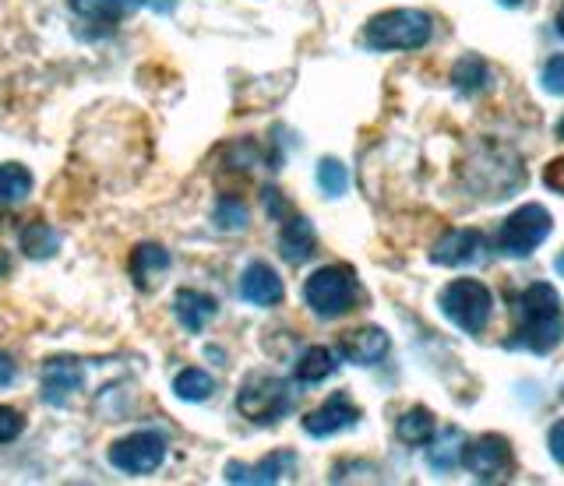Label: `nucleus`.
I'll return each instance as SVG.
<instances>
[{
	"instance_id": "nucleus-1",
	"label": "nucleus",
	"mask_w": 564,
	"mask_h": 486,
	"mask_svg": "<svg viewBox=\"0 0 564 486\" xmlns=\"http://www.w3.org/2000/svg\"><path fill=\"white\" fill-rule=\"evenodd\" d=\"M561 342H564L561 292L551 283H533L519 297V328L508 345L529 353H551Z\"/></svg>"
},
{
	"instance_id": "nucleus-2",
	"label": "nucleus",
	"mask_w": 564,
	"mask_h": 486,
	"mask_svg": "<svg viewBox=\"0 0 564 486\" xmlns=\"http://www.w3.org/2000/svg\"><path fill=\"white\" fill-rule=\"evenodd\" d=\"M434 36V22L427 11L416 8H395L375 14L364 29V46L378 49V54H392V49H423Z\"/></svg>"
},
{
	"instance_id": "nucleus-3",
	"label": "nucleus",
	"mask_w": 564,
	"mask_h": 486,
	"mask_svg": "<svg viewBox=\"0 0 564 486\" xmlns=\"http://www.w3.org/2000/svg\"><path fill=\"white\" fill-rule=\"evenodd\" d=\"M357 297H360L357 272L346 265H325L304 283V303L311 307V314L325 321L349 314L357 307Z\"/></svg>"
},
{
	"instance_id": "nucleus-4",
	"label": "nucleus",
	"mask_w": 564,
	"mask_h": 486,
	"mask_svg": "<svg viewBox=\"0 0 564 486\" xmlns=\"http://www.w3.org/2000/svg\"><path fill=\"white\" fill-rule=\"evenodd\" d=\"M237 409L258 427L279 423L293 409V391L275 374H247L237 391Z\"/></svg>"
},
{
	"instance_id": "nucleus-5",
	"label": "nucleus",
	"mask_w": 564,
	"mask_h": 486,
	"mask_svg": "<svg viewBox=\"0 0 564 486\" xmlns=\"http://www.w3.org/2000/svg\"><path fill=\"white\" fill-rule=\"evenodd\" d=\"M441 310H445V318L455 328H463L466 335H480L490 324L494 297L480 279H455L441 289Z\"/></svg>"
},
{
	"instance_id": "nucleus-6",
	"label": "nucleus",
	"mask_w": 564,
	"mask_h": 486,
	"mask_svg": "<svg viewBox=\"0 0 564 486\" xmlns=\"http://www.w3.org/2000/svg\"><path fill=\"white\" fill-rule=\"evenodd\" d=\"M554 230V219L546 212L543 205L529 201L522 208H516L505 222H501V233H498V251L505 257H529L540 243L551 236Z\"/></svg>"
},
{
	"instance_id": "nucleus-7",
	"label": "nucleus",
	"mask_w": 564,
	"mask_h": 486,
	"mask_svg": "<svg viewBox=\"0 0 564 486\" xmlns=\"http://www.w3.org/2000/svg\"><path fill=\"white\" fill-rule=\"evenodd\" d=\"M166 459V438L155 430H141L110 448V465L128 476H149Z\"/></svg>"
},
{
	"instance_id": "nucleus-8",
	"label": "nucleus",
	"mask_w": 564,
	"mask_h": 486,
	"mask_svg": "<svg viewBox=\"0 0 564 486\" xmlns=\"http://www.w3.org/2000/svg\"><path fill=\"white\" fill-rule=\"evenodd\" d=\"M463 465L476 476V483H501V479H508L516 459H511V444L505 438L487 433V438L469 441L463 448Z\"/></svg>"
},
{
	"instance_id": "nucleus-9",
	"label": "nucleus",
	"mask_w": 564,
	"mask_h": 486,
	"mask_svg": "<svg viewBox=\"0 0 564 486\" xmlns=\"http://www.w3.org/2000/svg\"><path fill=\"white\" fill-rule=\"evenodd\" d=\"M431 262L441 268H463L487 262V236L480 230H452L431 247Z\"/></svg>"
},
{
	"instance_id": "nucleus-10",
	"label": "nucleus",
	"mask_w": 564,
	"mask_h": 486,
	"mask_svg": "<svg viewBox=\"0 0 564 486\" xmlns=\"http://www.w3.org/2000/svg\"><path fill=\"white\" fill-rule=\"evenodd\" d=\"M85 385V371L78 360L53 356L43 363V402L53 409H64Z\"/></svg>"
},
{
	"instance_id": "nucleus-11",
	"label": "nucleus",
	"mask_w": 564,
	"mask_h": 486,
	"mask_svg": "<svg viewBox=\"0 0 564 486\" xmlns=\"http://www.w3.org/2000/svg\"><path fill=\"white\" fill-rule=\"evenodd\" d=\"M357 423H360V409L349 402L346 391H335L325 406H317L314 412L304 416V430L317 441L335 438V433H343V430H352Z\"/></svg>"
},
{
	"instance_id": "nucleus-12",
	"label": "nucleus",
	"mask_w": 564,
	"mask_h": 486,
	"mask_svg": "<svg viewBox=\"0 0 564 486\" xmlns=\"http://www.w3.org/2000/svg\"><path fill=\"white\" fill-rule=\"evenodd\" d=\"M388 350H392V339L375 324L352 328V332H346L339 342V353L349 363H357V367H375V363H381L388 356Z\"/></svg>"
},
{
	"instance_id": "nucleus-13",
	"label": "nucleus",
	"mask_w": 564,
	"mask_h": 486,
	"mask_svg": "<svg viewBox=\"0 0 564 486\" xmlns=\"http://www.w3.org/2000/svg\"><path fill=\"white\" fill-rule=\"evenodd\" d=\"M240 297L254 307H275V303H282V297H286V289H282V279L275 275L272 265L254 262L240 275Z\"/></svg>"
},
{
	"instance_id": "nucleus-14",
	"label": "nucleus",
	"mask_w": 564,
	"mask_h": 486,
	"mask_svg": "<svg viewBox=\"0 0 564 486\" xmlns=\"http://www.w3.org/2000/svg\"><path fill=\"white\" fill-rule=\"evenodd\" d=\"M296 473V455L293 451H275V455L261 459L258 465H240L229 462L226 465V479L229 483H279Z\"/></svg>"
},
{
	"instance_id": "nucleus-15",
	"label": "nucleus",
	"mask_w": 564,
	"mask_h": 486,
	"mask_svg": "<svg viewBox=\"0 0 564 486\" xmlns=\"http://www.w3.org/2000/svg\"><path fill=\"white\" fill-rule=\"evenodd\" d=\"M173 310H176V321H181V328H187V332H205V324L219 314V303L216 297H208V292H198V289H181L173 300Z\"/></svg>"
},
{
	"instance_id": "nucleus-16",
	"label": "nucleus",
	"mask_w": 564,
	"mask_h": 486,
	"mask_svg": "<svg viewBox=\"0 0 564 486\" xmlns=\"http://www.w3.org/2000/svg\"><path fill=\"white\" fill-rule=\"evenodd\" d=\"M314 247H317V233H314L311 219H304V216L286 219V225H282V233H279L282 257H286L290 265H304L314 254Z\"/></svg>"
},
{
	"instance_id": "nucleus-17",
	"label": "nucleus",
	"mask_w": 564,
	"mask_h": 486,
	"mask_svg": "<svg viewBox=\"0 0 564 486\" xmlns=\"http://www.w3.org/2000/svg\"><path fill=\"white\" fill-rule=\"evenodd\" d=\"M18 243H22V254L32 257V262H46L61 251V233L46 225L43 219H29L18 233Z\"/></svg>"
},
{
	"instance_id": "nucleus-18",
	"label": "nucleus",
	"mask_w": 564,
	"mask_h": 486,
	"mask_svg": "<svg viewBox=\"0 0 564 486\" xmlns=\"http://www.w3.org/2000/svg\"><path fill=\"white\" fill-rule=\"evenodd\" d=\"M427 462L434 473H452L455 465H463V448H466V433L458 430V427H448V430H441L437 438L427 441Z\"/></svg>"
},
{
	"instance_id": "nucleus-19",
	"label": "nucleus",
	"mask_w": 564,
	"mask_h": 486,
	"mask_svg": "<svg viewBox=\"0 0 564 486\" xmlns=\"http://www.w3.org/2000/svg\"><path fill=\"white\" fill-rule=\"evenodd\" d=\"M335 367H339L335 350H328V345H311V350L300 353L293 374L300 385H322V380H328L335 374Z\"/></svg>"
},
{
	"instance_id": "nucleus-20",
	"label": "nucleus",
	"mask_w": 564,
	"mask_h": 486,
	"mask_svg": "<svg viewBox=\"0 0 564 486\" xmlns=\"http://www.w3.org/2000/svg\"><path fill=\"white\" fill-rule=\"evenodd\" d=\"M166 268H170V251L159 247V243H141V247L131 251V279L138 289H152V279Z\"/></svg>"
},
{
	"instance_id": "nucleus-21",
	"label": "nucleus",
	"mask_w": 564,
	"mask_h": 486,
	"mask_svg": "<svg viewBox=\"0 0 564 486\" xmlns=\"http://www.w3.org/2000/svg\"><path fill=\"white\" fill-rule=\"evenodd\" d=\"M434 412L431 409H423V406H416V409H410V412H402L399 416V423H395V438L402 441V444H410V448H423L431 438H434Z\"/></svg>"
},
{
	"instance_id": "nucleus-22",
	"label": "nucleus",
	"mask_w": 564,
	"mask_h": 486,
	"mask_svg": "<svg viewBox=\"0 0 564 486\" xmlns=\"http://www.w3.org/2000/svg\"><path fill=\"white\" fill-rule=\"evenodd\" d=\"M32 190V173L22 163H4L0 166V205L14 208L29 198Z\"/></svg>"
},
{
	"instance_id": "nucleus-23",
	"label": "nucleus",
	"mask_w": 564,
	"mask_h": 486,
	"mask_svg": "<svg viewBox=\"0 0 564 486\" xmlns=\"http://www.w3.org/2000/svg\"><path fill=\"white\" fill-rule=\"evenodd\" d=\"M173 391L184 398V402H205V398L216 391V380L202 367H187L173 377Z\"/></svg>"
},
{
	"instance_id": "nucleus-24",
	"label": "nucleus",
	"mask_w": 564,
	"mask_h": 486,
	"mask_svg": "<svg viewBox=\"0 0 564 486\" xmlns=\"http://www.w3.org/2000/svg\"><path fill=\"white\" fill-rule=\"evenodd\" d=\"M452 81H455V89H458V92L476 96V92H484V89H487L490 71H487V64H484L480 57H463V60L455 64Z\"/></svg>"
},
{
	"instance_id": "nucleus-25",
	"label": "nucleus",
	"mask_w": 564,
	"mask_h": 486,
	"mask_svg": "<svg viewBox=\"0 0 564 486\" xmlns=\"http://www.w3.org/2000/svg\"><path fill=\"white\" fill-rule=\"evenodd\" d=\"M70 11L96 25H117L123 14H128L120 0H70Z\"/></svg>"
},
{
	"instance_id": "nucleus-26",
	"label": "nucleus",
	"mask_w": 564,
	"mask_h": 486,
	"mask_svg": "<svg viewBox=\"0 0 564 486\" xmlns=\"http://www.w3.org/2000/svg\"><path fill=\"white\" fill-rule=\"evenodd\" d=\"M212 219H216L219 230L237 233V230H243V225H247V205L240 198H234V195H223L216 201V216H212Z\"/></svg>"
},
{
	"instance_id": "nucleus-27",
	"label": "nucleus",
	"mask_w": 564,
	"mask_h": 486,
	"mask_svg": "<svg viewBox=\"0 0 564 486\" xmlns=\"http://www.w3.org/2000/svg\"><path fill=\"white\" fill-rule=\"evenodd\" d=\"M317 187L325 190L328 198H339L346 195V187H349V173L339 159H322L317 163Z\"/></svg>"
},
{
	"instance_id": "nucleus-28",
	"label": "nucleus",
	"mask_w": 564,
	"mask_h": 486,
	"mask_svg": "<svg viewBox=\"0 0 564 486\" xmlns=\"http://www.w3.org/2000/svg\"><path fill=\"white\" fill-rule=\"evenodd\" d=\"M22 430H25V416L11 406H0V444L18 441V433Z\"/></svg>"
},
{
	"instance_id": "nucleus-29",
	"label": "nucleus",
	"mask_w": 564,
	"mask_h": 486,
	"mask_svg": "<svg viewBox=\"0 0 564 486\" xmlns=\"http://www.w3.org/2000/svg\"><path fill=\"white\" fill-rule=\"evenodd\" d=\"M543 89L551 96H564V57H551L543 67Z\"/></svg>"
},
{
	"instance_id": "nucleus-30",
	"label": "nucleus",
	"mask_w": 564,
	"mask_h": 486,
	"mask_svg": "<svg viewBox=\"0 0 564 486\" xmlns=\"http://www.w3.org/2000/svg\"><path fill=\"white\" fill-rule=\"evenodd\" d=\"M546 448H551V459L557 465H564V420H557L551 427V433H546Z\"/></svg>"
},
{
	"instance_id": "nucleus-31",
	"label": "nucleus",
	"mask_w": 564,
	"mask_h": 486,
	"mask_svg": "<svg viewBox=\"0 0 564 486\" xmlns=\"http://www.w3.org/2000/svg\"><path fill=\"white\" fill-rule=\"evenodd\" d=\"M543 184L557 190V195H564V159H554V163H546L543 169Z\"/></svg>"
},
{
	"instance_id": "nucleus-32",
	"label": "nucleus",
	"mask_w": 564,
	"mask_h": 486,
	"mask_svg": "<svg viewBox=\"0 0 564 486\" xmlns=\"http://www.w3.org/2000/svg\"><path fill=\"white\" fill-rule=\"evenodd\" d=\"M264 208H269V216L272 219H282V216H286V201H282V195H279V190H264Z\"/></svg>"
},
{
	"instance_id": "nucleus-33",
	"label": "nucleus",
	"mask_w": 564,
	"mask_h": 486,
	"mask_svg": "<svg viewBox=\"0 0 564 486\" xmlns=\"http://www.w3.org/2000/svg\"><path fill=\"white\" fill-rule=\"evenodd\" d=\"M14 374H18V367H14V360L0 350V388H8L11 380H14Z\"/></svg>"
},
{
	"instance_id": "nucleus-34",
	"label": "nucleus",
	"mask_w": 564,
	"mask_h": 486,
	"mask_svg": "<svg viewBox=\"0 0 564 486\" xmlns=\"http://www.w3.org/2000/svg\"><path fill=\"white\" fill-rule=\"evenodd\" d=\"M554 25H557V36L564 40V4H561V11H557V22H554Z\"/></svg>"
},
{
	"instance_id": "nucleus-35",
	"label": "nucleus",
	"mask_w": 564,
	"mask_h": 486,
	"mask_svg": "<svg viewBox=\"0 0 564 486\" xmlns=\"http://www.w3.org/2000/svg\"><path fill=\"white\" fill-rule=\"evenodd\" d=\"M498 4H501V8H519L522 0H498Z\"/></svg>"
},
{
	"instance_id": "nucleus-36",
	"label": "nucleus",
	"mask_w": 564,
	"mask_h": 486,
	"mask_svg": "<svg viewBox=\"0 0 564 486\" xmlns=\"http://www.w3.org/2000/svg\"><path fill=\"white\" fill-rule=\"evenodd\" d=\"M557 137H561V142H564V117L557 120Z\"/></svg>"
},
{
	"instance_id": "nucleus-37",
	"label": "nucleus",
	"mask_w": 564,
	"mask_h": 486,
	"mask_svg": "<svg viewBox=\"0 0 564 486\" xmlns=\"http://www.w3.org/2000/svg\"><path fill=\"white\" fill-rule=\"evenodd\" d=\"M557 272L564 275V251H561V257H557Z\"/></svg>"
}]
</instances>
